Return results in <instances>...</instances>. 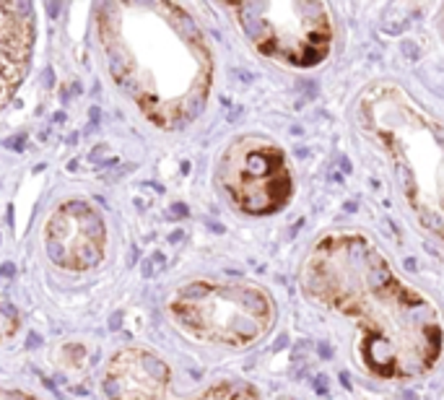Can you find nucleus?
Returning a JSON list of instances; mask_svg holds the SVG:
<instances>
[{
	"label": "nucleus",
	"mask_w": 444,
	"mask_h": 400,
	"mask_svg": "<svg viewBox=\"0 0 444 400\" xmlns=\"http://www.w3.org/2000/svg\"><path fill=\"white\" fill-rule=\"evenodd\" d=\"M304 299L343 320L353 359L377 382H414L444 354V318L408 284L380 245L359 229H332L312 242L299 268Z\"/></svg>",
	"instance_id": "1"
},
{
	"label": "nucleus",
	"mask_w": 444,
	"mask_h": 400,
	"mask_svg": "<svg viewBox=\"0 0 444 400\" xmlns=\"http://www.w3.org/2000/svg\"><path fill=\"white\" fill-rule=\"evenodd\" d=\"M96 31L117 89L159 130L203 112L213 83L206 31L177 3H104Z\"/></svg>",
	"instance_id": "2"
},
{
	"label": "nucleus",
	"mask_w": 444,
	"mask_h": 400,
	"mask_svg": "<svg viewBox=\"0 0 444 400\" xmlns=\"http://www.w3.org/2000/svg\"><path fill=\"white\" fill-rule=\"evenodd\" d=\"M359 133L384 156L416 226L444 252V120L403 83H366L353 102Z\"/></svg>",
	"instance_id": "3"
},
{
	"label": "nucleus",
	"mask_w": 444,
	"mask_h": 400,
	"mask_svg": "<svg viewBox=\"0 0 444 400\" xmlns=\"http://www.w3.org/2000/svg\"><path fill=\"white\" fill-rule=\"evenodd\" d=\"M164 315L187 340L242 351L273 330L278 307L258 284L195 278L169 291Z\"/></svg>",
	"instance_id": "4"
},
{
	"label": "nucleus",
	"mask_w": 444,
	"mask_h": 400,
	"mask_svg": "<svg viewBox=\"0 0 444 400\" xmlns=\"http://www.w3.org/2000/svg\"><path fill=\"white\" fill-rule=\"evenodd\" d=\"M239 31L268 60L310 71L328 60L332 50V16L314 0H249L229 6Z\"/></svg>",
	"instance_id": "5"
},
{
	"label": "nucleus",
	"mask_w": 444,
	"mask_h": 400,
	"mask_svg": "<svg viewBox=\"0 0 444 400\" xmlns=\"http://www.w3.org/2000/svg\"><path fill=\"white\" fill-rule=\"evenodd\" d=\"M216 182L229 203L252 218L278 214L294 198L289 154L258 133L229 141L216 162Z\"/></svg>",
	"instance_id": "6"
},
{
	"label": "nucleus",
	"mask_w": 444,
	"mask_h": 400,
	"mask_svg": "<svg viewBox=\"0 0 444 400\" xmlns=\"http://www.w3.org/2000/svg\"><path fill=\"white\" fill-rule=\"evenodd\" d=\"M44 252L68 273L91 270L107 255V221L89 200H62L44 221Z\"/></svg>",
	"instance_id": "7"
},
{
	"label": "nucleus",
	"mask_w": 444,
	"mask_h": 400,
	"mask_svg": "<svg viewBox=\"0 0 444 400\" xmlns=\"http://www.w3.org/2000/svg\"><path fill=\"white\" fill-rule=\"evenodd\" d=\"M172 369L159 354L141 346L120 349L107 359L102 392L107 400H164Z\"/></svg>",
	"instance_id": "8"
},
{
	"label": "nucleus",
	"mask_w": 444,
	"mask_h": 400,
	"mask_svg": "<svg viewBox=\"0 0 444 400\" xmlns=\"http://www.w3.org/2000/svg\"><path fill=\"white\" fill-rule=\"evenodd\" d=\"M34 47V10L29 3H0V60H3V102L26 76Z\"/></svg>",
	"instance_id": "9"
},
{
	"label": "nucleus",
	"mask_w": 444,
	"mask_h": 400,
	"mask_svg": "<svg viewBox=\"0 0 444 400\" xmlns=\"http://www.w3.org/2000/svg\"><path fill=\"white\" fill-rule=\"evenodd\" d=\"M3 400H34V398H29L26 392H6Z\"/></svg>",
	"instance_id": "10"
}]
</instances>
